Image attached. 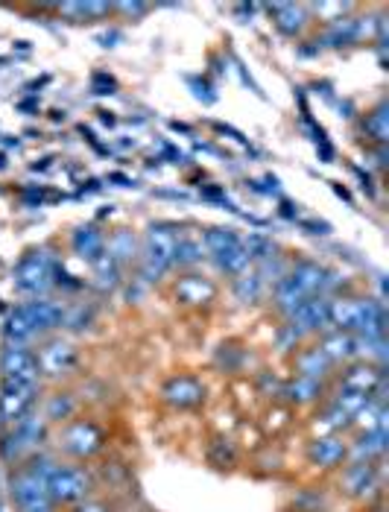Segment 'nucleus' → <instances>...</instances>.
Segmentation results:
<instances>
[{"mask_svg": "<svg viewBox=\"0 0 389 512\" xmlns=\"http://www.w3.org/2000/svg\"><path fill=\"white\" fill-rule=\"evenodd\" d=\"M50 442H53V451L62 460L88 466V463H94L97 457H103L109 451L112 434L100 419L77 413L74 419H68V422H62V425H56L50 431Z\"/></svg>", "mask_w": 389, "mask_h": 512, "instance_id": "obj_1", "label": "nucleus"}, {"mask_svg": "<svg viewBox=\"0 0 389 512\" xmlns=\"http://www.w3.org/2000/svg\"><path fill=\"white\" fill-rule=\"evenodd\" d=\"M62 316H65V305L50 302V299H30L24 305H18L6 325H3V343H27L36 337H50L53 331L62 328Z\"/></svg>", "mask_w": 389, "mask_h": 512, "instance_id": "obj_2", "label": "nucleus"}, {"mask_svg": "<svg viewBox=\"0 0 389 512\" xmlns=\"http://www.w3.org/2000/svg\"><path fill=\"white\" fill-rule=\"evenodd\" d=\"M94 474L85 463H68V460H56V466L47 474V495L53 510L62 512L74 507L79 501L94 495Z\"/></svg>", "mask_w": 389, "mask_h": 512, "instance_id": "obj_3", "label": "nucleus"}, {"mask_svg": "<svg viewBox=\"0 0 389 512\" xmlns=\"http://www.w3.org/2000/svg\"><path fill=\"white\" fill-rule=\"evenodd\" d=\"M39 360V378L44 384H68L71 378H77L82 369V352L74 340L68 337H44L36 349Z\"/></svg>", "mask_w": 389, "mask_h": 512, "instance_id": "obj_4", "label": "nucleus"}, {"mask_svg": "<svg viewBox=\"0 0 389 512\" xmlns=\"http://www.w3.org/2000/svg\"><path fill=\"white\" fill-rule=\"evenodd\" d=\"M179 226L173 223H153L141 243V278L144 281H161L173 270V252L179 240Z\"/></svg>", "mask_w": 389, "mask_h": 512, "instance_id": "obj_5", "label": "nucleus"}, {"mask_svg": "<svg viewBox=\"0 0 389 512\" xmlns=\"http://www.w3.org/2000/svg\"><path fill=\"white\" fill-rule=\"evenodd\" d=\"M47 436H50V425L41 419L39 410H36L30 419L18 422L15 428H6L0 434V460L9 463L12 469L21 466L24 460H30L33 454H39Z\"/></svg>", "mask_w": 389, "mask_h": 512, "instance_id": "obj_6", "label": "nucleus"}, {"mask_svg": "<svg viewBox=\"0 0 389 512\" xmlns=\"http://www.w3.org/2000/svg\"><path fill=\"white\" fill-rule=\"evenodd\" d=\"M337 486H340V492H343L349 501L372 507L375 501L384 498V474H381V463L349 460V463L337 472Z\"/></svg>", "mask_w": 389, "mask_h": 512, "instance_id": "obj_7", "label": "nucleus"}, {"mask_svg": "<svg viewBox=\"0 0 389 512\" xmlns=\"http://www.w3.org/2000/svg\"><path fill=\"white\" fill-rule=\"evenodd\" d=\"M208 384L194 375V372H176V375H167L158 387V401L173 410V413H196L208 404Z\"/></svg>", "mask_w": 389, "mask_h": 512, "instance_id": "obj_8", "label": "nucleus"}, {"mask_svg": "<svg viewBox=\"0 0 389 512\" xmlns=\"http://www.w3.org/2000/svg\"><path fill=\"white\" fill-rule=\"evenodd\" d=\"M41 404V384L0 381V431L30 419Z\"/></svg>", "mask_w": 389, "mask_h": 512, "instance_id": "obj_9", "label": "nucleus"}, {"mask_svg": "<svg viewBox=\"0 0 389 512\" xmlns=\"http://www.w3.org/2000/svg\"><path fill=\"white\" fill-rule=\"evenodd\" d=\"M56 270H59V267H56L53 255H47V249H30V252L18 261V267H15V273H12V284H15L21 293L39 299V293H44V290L53 284Z\"/></svg>", "mask_w": 389, "mask_h": 512, "instance_id": "obj_10", "label": "nucleus"}, {"mask_svg": "<svg viewBox=\"0 0 389 512\" xmlns=\"http://www.w3.org/2000/svg\"><path fill=\"white\" fill-rule=\"evenodd\" d=\"M337 387L340 390H351L360 395H375L381 401H387V372L384 366H375L369 360H351L343 366V372L337 375Z\"/></svg>", "mask_w": 389, "mask_h": 512, "instance_id": "obj_11", "label": "nucleus"}, {"mask_svg": "<svg viewBox=\"0 0 389 512\" xmlns=\"http://www.w3.org/2000/svg\"><path fill=\"white\" fill-rule=\"evenodd\" d=\"M0 381L41 384L36 349L27 343H3V349H0Z\"/></svg>", "mask_w": 389, "mask_h": 512, "instance_id": "obj_12", "label": "nucleus"}, {"mask_svg": "<svg viewBox=\"0 0 389 512\" xmlns=\"http://www.w3.org/2000/svg\"><path fill=\"white\" fill-rule=\"evenodd\" d=\"M305 460L316 472L337 474L349 463V439L346 436H313L305 448Z\"/></svg>", "mask_w": 389, "mask_h": 512, "instance_id": "obj_13", "label": "nucleus"}, {"mask_svg": "<svg viewBox=\"0 0 389 512\" xmlns=\"http://www.w3.org/2000/svg\"><path fill=\"white\" fill-rule=\"evenodd\" d=\"M287 322H290L302 337L331 331V319H328V296H308V299H302V302L293 308V314L287 316Z\"/></svg>", "mask_w": 389, "mask_h": 512, "instance_id": "obj_14", "label": "nucleus"}, {"mask_svg": "<svg viewBox=\"0 0 389 512\" xmlns=\"http://www.w3.org/2000/svg\"><path fill=\"white\" fill-rule=\"evenodd\" d=\"M173 296L182 308H208L217 299V284L211 278L185 273L176 278L173 284Z\"/></svg>", "mask_w": 389, "mask_h": 512, "instance_id": "obj_15", "label": "nucleus"}, {"mask_svg": "<svg viewBox=\"0 0 389 512\" xmlns=\"http://www.w3.org/2000/svg\"><path fill=\"white\" fill-rule=\"evenodd\" d=\"M389 448V431H357L349 439V460L384 463Z\"/></svg>", "mask_w": 389, "mask_h": 512, "instance_id": "obj_16", "label": "nucleus"}, {"mask_svg": "<svg viewBox=\"0 0 389 512\" xmlns=\"http://www.w3.org/2000/svg\"><path fill=\"white\" fill-rule=\"evenodd\" d=\"M281 398L290 407H313V404H322L328 398V384L313 381V378H290V381H284Z\"/></svg>", "mask_w": 389, "mask_h": 512, "instance_id": "obj_17", "label": "nucleus"}, {"mask_svg": "<svg viewBox=\"0 0 389 512\" xmlns=\"http://www.w3.org/2000/svg\"><path fill=\"white\" fill-rule=\"evenodd\" d=\"M316 349L328 357L334 366H346V363H351V360H357V352H360V346H357V337H354V334L334 331V328H331V331H325V334L319 337Z\"/></svg>", "mask_w": 389, "mask_h": 512, "instance_id": "obj_18", "label": "nucleus"}, {"mask_svg": "<svg viewBox=\"0 0 389 512\" xmlns=\"http://www.w3.org/2000/svg\"><path fill=\"white\" fill-rule=\"evenodd\" d=\"M290 284L302 293V296H322L325 293V281H328V270L319 267L316 261H296L290 270H287Z\"/></svg>", "mask_w": 389, "mask_h": 512, "instance_id": "obj_19", "label": "nucleus"}, {"mask_svg": "<svg viewBox=\"0 0 389 512\" xmlns=\"http://www.w3.org/2000/svg\"><path fill=\"white\" fill-rule=\"evenodd\" d=\"M39 407V416L50 425V428H56V425H62V422H68V419H74L79 413L77 395L71 393V390H53V393L41 401Z\"/></svg>", "mask_w": 389, "mask_h": 512, "instance_id": "obj_20", "label": "nucleus"}, {"mask_svg": "<svg viewBox=\"0 0 389 512\" xmlns=\"http://www.w3.org/2000/svg\"><path fill=\"white\" fill-rule=\"evenodd\" d=\"M293 369H296V378H313V381H325V384L334 375V363L322 355L316 346H311V349H296Z\"/></svg>", "mask_w": 389, "mask_h": 512, "instance_id": "obj_21", "label": "nucleus"}, {"mask_svg": "<svg viewBox=\"0 0 389 512\" xmlns=\"http://www.w3.org/2000/svg\"><path fill=\"white\" fill-rule=\"evenodd\" d=\"M313 436H346L354 431V419L349 413H343L331 398L322 401V410L316 413V422H313Z\"/></svg>", "mask_w": 389, "mask_h": 512, "instance_id": "obj_22", "label": "nucleus"}, {"mask_svg": "<svg viewBox=\"0 0 389 512\" xmlns=\"http://www.w3.org/2000/svg\"><path fill=\"white\" fill-rule=\"evenodd\" d=\"M71 249H74V255L82 258L85 264H97L103 255H106V235L97 229V226H79L74 237H71Z\"/></svg>", "mask_w": 389, "mask_h": 512, "instance_id": "obj_23", "label": "nucleus"}, {"mask_svg": "<svg viewBox=\"0 0 389 512\" xmlns=\"http://www.w3.org/2000/svg\"><path fill=\"white\" fill-rule=\"evenodd\" d=\"M270 15H273L278 33H281V36H287V39L302 36V30L308 27V9H305V6L278 3V6H270Z\"/></svg>", "mask_w": 389, "mask_h": 512, "instance_id": "obj_24", "label": "nucleus"}, {"mask_svg": "<svg viewBox=\"0 0 389 512\" xmlns=\"http://www.w3.org/2000/svg\"><path fill=\"white\" fill-rule=\"evenodd\" d=\"M205 460H208V466L217 469V472H234L237 463H240V451H237V445H234L229 436L217 434L211 436V442H208V448H205Z\"/></svg>", "mask_w": 389, "mask_h": 512, "instance_id": "obj_25", "label": "nucleus"}, {"mask_svg": "<svg viewBox=\"0 0 389 512\" xmlns=\"http://www.w3.org/2000/svg\"><path fill=\"white\" fill-rule=\"evenodd\" d=\"M264 287H267V281L261 278V273H258L255 267H249L246 273H240V276L234 278V299H237L240 305H255V302H261Z\"/></svg>", "mask_w": 389, "mask_h": 512, "instance_id": "obj_26", "label": "nucleus"}, {"mask_svg": "<svg viewBox=\"0 0 389 512\" xmlns=\"http://www.w3.org/2000/svg\"><path fill=\"white\" fill-rule=\"evenodd\" d=\"M360 36H363V24L357 18H343V15L334 18L325 30V41L331 47H349L354 41H360Z\"/></svg>", "mask_w": 389, "mask_h": 512, "instance_id": "obj_27", "label": "nucleus"}, {"mask_svg": "<svg viewBox=\"0 0 389 512\" xmlns=\"http://www.w3.org/2000/svg\"><path fill=\"white\" fill-rule=\"evenodd\" d=\"M211 258H214V264H217L220 273H226V276L232 278H237L240 273H246L252 267V261H249V255L243 249V240L229 246V249H223V252H217V255H211Z\"/></svg>", "mask_w": 389, "mask_h": 512, "instance_id": "obj_28", "label": "nucleus"}, {"mask_svg": "<svg viewBox=\"0 0 389 512\" xmlns=\"http://www.w3.org/2000/svg\"><path fill=\"white\" fill-rule=\"evenodd\" d=\"M106 255L123 267L126 261H132L138 255V240L129 229H117L115 235L106 237Z\"/></svg>", "mask_w": 389, "mask_h": 512, "instance_id": "obj_29", "label": "nucleus"}, {"mask_svg": "<svg viewBox=\"0 0 389 512\" xmlns=\"http://www.w3.org/2000/svg\"><path fill=\"white\" fill-rule=\"evenodd\" d=\"M59 12L68 15V18L77 21V24H88V21H100V18L112 15L115 6H112V3H62Z\"/></svg>", "mask_w": 389, "mask_h": 512, "instance_id": "obj_30", "label": "nucleus"}, {"mask_svg": "<svg viewBox=\"0 0 389 512\" xmlns=\"http://www.w3.org/2000/svg\"><path fill=\"white\" fill-rule=\"evenodd\" d=\"M202 258H205V246H202V240L191 235H179V240H176V252H173V267H185V270H191V267H196Z\"/></svg>", "mask_w": 389, "mask_h": 512, "instance_id": "obj_31", "label": "nucleus"}, {"mask_svg": "<svg viewBox=\"0 0 389 512\" xmlns=\"http://www.w3.org/2000/svg\"><path fill=\"white\" fill-rule=\"evenodd\" d=\"M246 349L240 346V343H223L220 349H217V355H214V366L223 372V375H237V372H243V366H246Z\"/></svg>", "mask_w": 389, "mask_h": 512, "instance_id": "obj_32", "label": "nucleus"}, {"mask_svg": "<svg viewBox=\"0 0 389 512\" xmlns=\"http://www.w3.org/2000/svg\"><path fill=\"white\" fill-rule=\"evenodd\" d=\"M243 249H246V255H249V261H252L255 267L278 255V246L273 243V237L258 235V232H255V235L243 237Z\"/></svg>", "mask_w": 389, "mask_h": 512, "instance_id": "obj_33", "label": "nucleus"}, {"mask_svg": "<svg viewBox=\"0 0 389 512\" xmlns=\"http://www.w3.org/2000/svg\"><path fill=\"white\" fill-rule=\"evenodd\" d=\"M363 132H366L378 147H387V135H389L387 103H381L378 109H372V112L363 118Z\"/></svg>", "mask_w": 389, "mask_h": 512, "instance_id": "obj_34", "label": "nucleus"}, {"mask_svg": "<svg viewBox=\"0 0 389 512\" xmlns=\"http://www.w3.org/2000/svg\"><path fill=\"white\" fill-rule=\"evenodd\" d=\"M240 240H243V237L237 235L234 229H229V226H214V229H208V232L202 235V246H205L208 255H217V252L229 249V246L240 243Z\"/></svg>", "mask_w": 389, "mask_h": 512, "instance_id": "obj_35", "label": "nucleus"}, {"mask_svg": "<svg viewBox=\"0 0 389 512\" xmlns=\"http://www.w3.org/2000/svg\"><path fill=\"white\" fill-rule=\"evenodd\" d=\"M94 273H97V287L100 290H115V287H120V281H123V267L117 264V261H112L109 255H103L97 264H94Z\"/></svg>", "mask_w": 389, "mask_h": 512, "instance_id": "obj_36", "label": "nucleus"}, {"mask_svg": "<svg viewBox=\"0 0 389 512\" xmlns=\"http://www.w3.org/2000/svg\"><path fill=\"white\" fill-rule=\"evenodd\" d=\"M94 322V308L88 305H77V308H65L62 316V328H71V331H85L88 325Z\"/></svg>", "mask_w": 389, "mask_h": 512, "instance_id": "obj_37", "label": "nucleus"}, {"mask_svg": "<svg viewBox=\"0 0 389 512\" xmlns=\"http://www.w3.org/2000/svg\"><path fill=\"white\" fill-rule=\"evenodd\" d=\"M62 512H120L112 498H103V495H91V498H85V501H79L74 507H68V510Z\"/></svg>", "mask_w": 389, "mask_h": 512, "instance_id": "obj_38", "label": "nucleus"}, {"mask_svg": "<svg viewBox=\"0 0 389 512\" xmlns=\"http://www.w3.org/2000/svg\"><path fill=\"white\" fill-rule=\"evenodd\" d=\"M188 82H191V88H194L196 100H205V103H214V100H217L214 88H211V85H208L205 79L199 82V79H196V77H191V79H188Z\"/></svg>", "mask_w": 389, "mask_h": 512, "instance_id": "obj_39", "label": "nucleus"}, {"mask_svg": "<svg viewBox=\"0 0 389 512\" xmlns=\"http://www.w3.org/2000/svg\"><path fill=\"white\" fill-rule=\"evenodd\" d=\"M147 9H150L147 3H117L115 6V12H126V15H132V18H141Z\"/></svg>", "mask_w": 389, "mask_h": 512, "instance_id": "obj_40", "label": "nucleus"}, {"mask_svg": "<svg viewBox=\"0 0 389 512\" xmlns=\"http://www.w3.org/2000/svg\"><path fill=\"white\" fill-rule=\"evenodd\" d=\"M112 88H115V79L106 77V74H94V91L97 94H112Z\"/></svg>", "mask_w": 389, "mask_h": 512, "instance_id": "obj_41", "label": "nucleus"}, {"mask_svg": "<svg viewBox=\"0 0 389 512\" xmlns=\"http://www.w3.org/2000/svg\"><path fill=\"white\" fill-rule=\"evenodd\" d=\"M305 229H311V235H328L331 232L328 223H305Z\"/></svg>", "mask_w": 389, "mask_h": 512, "instance_id": "obj_42", "label": "nucleus"}]
</instances>
